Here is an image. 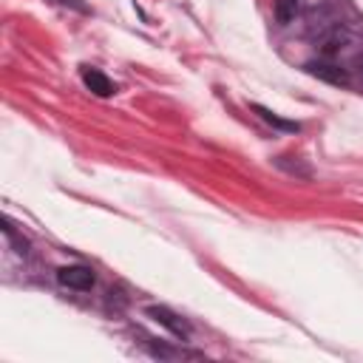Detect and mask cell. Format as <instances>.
<instances>
[{
    "instance_id": "1",
    "label": "cell",
    "mask_w": 363,
    "mask_h": 363,
    "mask_svg": "<svg viewBox=\"0 0 363 363\" xmlns=\"http://www.w3.org/2000/svg\"><path fill=\"white\" fill-rule=\"evenodd\" d=\"M57 281L62 284V286H68V289H91L94 286V269L91 267H85V264H68V267H60L57 269Z\"/></svg>"
},
{
    "instance_id": "2",
    "label": "cell",
    "mask_w": 363,
    "mask_h": 363,
    "mask_svg": "<svg viewBox=\"0 0 363 363\" xmlns=\"http://www.w3.org/2000/svg\"><path fill=\"white\" fill-rule=\"evenodd\" d=\"M147 315H150L156 323H162L167 332H173L176 337H182V340L190 337V326H187L176 312H170L167 306H147Z\"/></svg>"
},
{
    "instance_id": "3",
    "label": "cell",
    "mask_w": 363,
    "mask_h": 363,
    "mask_svg": "<svg viewBox=\"0 0 363 363\" xmlns=\"http://www.w3.org/2000/svg\"><path fill=\"white\" fill-rule=\"evenodd\" d=\"M82 82H85V88L94 91L96 96H111V94H113V82H111L102 71H96V68H82Z\"/></svg>"
},
{
    "instance_id": "4",
    "label": "cell",
    "mask_w": 363,
    "mask_h": 363,
    "mask_svg": "<svg viewBox=\"0 0 363 363\" xmlns=\"http://www.w3.org/2000/svg\"><path fill=\"white\" fill-rule=\"evenodd\" d=\"M306 71L315 74V77H320V79H326V82H332V85H346L349 82L346 71L337 68V65H332V62H309Z\"/></svg>"
},
{
    "instance_id": "5",
    "label": "cell",
    "mask_w": 363,
    "mask_h": 363,
    "mask_svg": "<svg viewBox=\"0 0 363 363\" xmlns=\"http://www.w3.org/2000/svg\"><path fill=\"white\" fill-rule=\"evenodd\" d=\"M252 111L264 119V122H269V125H275V128H281V130H289V133H295L301 125L298 122H289V119H281L278 113H272L269 108H264V105H252Z\"/></svg>"
},
{
    "instance_id": "6",
    "label": "cell",
    "mask_w": 363,
    "mask_h": 363,
    "mask_svg": "<svg viewBox=\"0 0 363 363\" xmlns=\"http://www.w3.org/2000/svg\"><path fill=\"white\" fill-rule=\"evenodd\" d=\"M298 9H301V0H275V20L281 26H286V23L295 20Z\"/></svg>"
},
{
    "instance_id": "7",
    "label": "cell",
    "mask_w": 363,
    "mask_h": 363,
    "mask_svg": "<svg viewBox=\"0 0 363 363\" xmlns=\"http://www.w3.org/2000/svg\"><path fill=\"white\" fill-rule=\"evenodd\" d=\"M57 3H62V6H71V9H77V11H88V6H85L82 0H57Z\"/></svg>"
}]
</instances>
